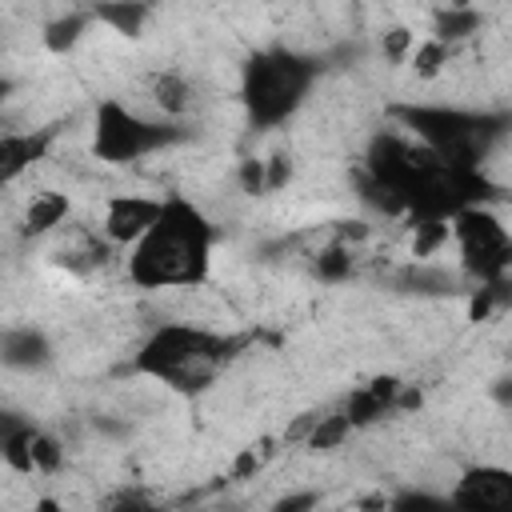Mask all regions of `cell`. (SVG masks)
<instances>
[{"instance_id":"25","label":"cell","mask_w":512,"mask_h":512,"mask_svg":"<svg viewBox=\"0 0 512 512\" xmlns=\"http://www.w3.org/2000/svg\"><path fill=\"white\" fill-rule=\"evenodd\" d=\"M412 48H416V36H412V28H404V24H396V28H388V32L380 36V52H384L392 64H404V60L412 56Z\"/></svg>"},{"instance_id":"22","label":"cell","mask_w":512,"mask_h":512,"mask_svg":"<svg viewBox=\"0 0 512 512\" xmlns=\"http://www.w3.org/2000/svg\"><path fill=\"white\" fill-rule=\"evenodd\" d=\"M348 432H352V420L344 416V408H340V412H328V416H316V424H312V432H308V448H316V452L340 448Z\"/></svg>"},{"instance_id":"28","label":"cell","mask_w":512,"mask_h":512,"mask_svg":"<svg viewBox=\"0 0 512 512\" xmlns=\"http://www.w3.org/2000/svg\"><path fill=\"white\" fill-rule=\"evenodd\" d=\"M488 396L500 404V408H512V372H504V376H496L492 384H488Z\"/></svg>"},{"instance_id":"30","label":"cell","mask_w":512,"mask_h":512,"mask_svg":"<svg viewBox=\"0 0 512 512\" xmlns=\"http://www.w3.org/2000/svg\"><path fill=\"white\" fill-rule=\"evenodd\" d=\"M440 4H472V0H440Z\"/></svg>"},{"instance_id":"21","label":"cell","mask_w":512,"mask_h":512,"mask_svg":"<svg viewBox=\"0 0 512 512\" xmlns=\"http://www.w3.org/2000/svg\"><path fill=\"white\" fill-rule=\"evenodd\" d=\"M448 44L444 40H436V36H428V40H420L416 48H412V56H408V64H412V72L420 76V80H436L440 72H444V64H448Z\"/></svg>"},{"instance_id":"20","label":"cell","mask_w":512,"mask_h":512,"mask_svg":"<svg viewBox=\"0 0 512 512\" xmlns=\"http://www.w3.org/2000/svg\"><path fill=\"white\" fill-rule=\"evenodd\" d=\"M456 276L452 272H444V268H428L424 260H416V268H408L404 276H400V288H408V292H432V296H444V292H456Z\"/></svg>"},{"instance_id":"11","label":"cell","mask_w":512,"mask_h":512,"mask_svg":"<svg viewBox=\"0 0 512 512\" xmlns=\"http://www.w3.org/2000/svg\"><path fill=\"white\" fill-rule=\"evenodd\" d=\"M32 436H36V424L16 416V412H4L0 416V460L16 472V476H32L36 464H32Z\"/></svg>"},{"instance_id":"24","label":"cell","mask_w":512,"mask_h":512,"mask_svg":"<svg viewBox=\"0 0 512 512\" xmlns=\"http://www.w3.org/2000/svg\"><path fill=\"white\" fill-rule=\"evenodd\" d=\"M236 184H240V192H248V196L268 192V160L244 156V160L236 164Z\"/></svg>"},{"instance_id":"18","label":"cell","mask_w":512,"mask_h":512,"mask_svg":"<svg viewBox=\"0 0 512 512\" xmlns=\"http://www.w3.org/2000/svg\"><path fill=\"white\" fill-rule=\"evenodd\" d=\"M384 412H392V400H384L372 384L356 388V392L348 396V404H344V416L352 420V428H368V424H376Z\"/></svg>"},{"instance_id":"23","label":"cell","mask_w":512,"mask_h":512,"mask_svg":"<svg viewBox=\"0 0 512 512\" xmlns=\"http://www.w3.org/2000/svg\"><path fill=\"white\" fill-rule=\"evenodd\" d=\"M32 464L40 476H52L64 468V444L44 428H36V436H32Z\"/></svg>"},{"instance_id":"10","label":"cell","mask_w":512,"mask_h":512,"mask_svg":"<svg viewBox=\"0 0 512 512\" xmlns=\"http://www.w3.org/2000/svg\"><path fill=\"white\" fill-rule=\"evenodd\" d=\"M0 360L12 372H40L52 360V340L36 324H12V328H4Z\"/></svg>"},{"instance_id":"3","label":"cell","mask_w":512,"mask_h":512,"mask_svg":"<svg viewBox=\"0 0 512 512\" xmlns=\"http://www.w3.org/2000/svg\"><path fill=\"white\" fill-rule=\"evenodd\" d=\"M320 80V60L296 48H260L240 68V104L252 128L288 124Z\"/></svg>"},{"instance_id":"26","label":"cell","mask_w":512,"mask_h":512,"mask_svg":"<svg viewBox=\"0 0 512 512\" xmlns=\"http://www.w3.org/2000/svg\"><path fill=\"white\" fill-rule=\"evenodd\" d=\"M392 508H444V504H452L448 496H432V492H400V496H392L388 500Z\"/></svg>"},{"instance_id":"7","label":"cell","mask_w":512,"mask_h":512,"mask_svg":"<svg viewBox=\"0 0 512 512\" xmlns=\"http://www.w3.org/2000/svg\"><path fill=\"white\" fill-rule=\"evenodd\" d=\"M448 500L456 508H468V512H512V468L472 464L460 472Z\"/></svg>"},{"instance_id":"2","label":"cell","mask_w":512,"mask_h":512,"mask_svg":"<svg viewBox=\"0 0 512 512\" xmlns=\"http://www.w3.org/2000/svg\"><path fill=\"white\" fill-rule=\"evenodd\" d=\"M232 348L236 340H228L224 332H212L188 320H168L144 336V344L136 348L132 372L152 376L176 392H204L224 368V360L232 356Z\"/></svg>"},{"instance_id":"6","label":"cell","mask_w":512,"mask_h":512,"mask_svg":"<svg viewBox=\"0 0 512 512\" xmlns=\"http://www.w3.org/2000/svg\"><path fill=\"white\" fill-rule=\"evenodd\" d=\"M452 240L460 248V272L476 284L512 272V236L488 204H468L452 216Z\"/></svg>"},{"instance_id":"13","label":"cell","mask_w":512,"mask_h":512,"mask_svg":"<svg viewBox=\"0 0 512 512\" xmlns=\"http://www.w3.org/2000/svg\"><path fill=\"white\" fill-rule=\"evenodd\" d=\"M148 96H152V104L160 108L164 120H180L192 108V80L184 72H176V68H164V72L152 76Z\"/></svg>"},{"instance_id":"17","label":"cell","mask_w":512,"mask_h":512,"mask_svg":"<svg viewBox=\"0 0 512 512\" xmlns=\"http://www.w3.org/2000/svg\"><path fill=\"white\" fill-rule=\"evenodd\" d=\"M352 268H356V252H352V244H344V240H332V244L320 248L316 260H312V272H316L324 284H340V280H348Z\"/></svg>"},{"instance_id":"8","label":"cell","mask_w":512,"mask_h":512,"mask_svg":"<svg viewBox=\"0 0 512 512\" xmlns=\"http://www.w3.org/2000/svg\"><path fill=\"white\" fill-rule=\"evenodd\" d=\"M160 208H164V196L116 192V196H108V204H104V224H100V228H104L108 244H116V248H132V244L156 224Z\"/></svg>"},{"instance_id":"12","label":"cell","mask_w":512,"mask_h":512,"mask_svg":"<svg viewBox=\"0 0 512 512\" xmlns=\"http://www.w3.org/2000/svg\"><path fill=\"white\" fill-rule=\"evenodd\" d=\"M68 212H72V204H68L64 192H52V188L48 192H32L28 204H24L20 232L24 236H48V232H56L68 220Z\"/></svg>"},{"instance_id":"16","label":"cell","mask_w":512,"mask_h":512,"mask_svg":"<svg viewBox=\"0 0 512 512\" xmlns=\"http://www.w3.org/2000/svg\"><path fill=\"white\" fill-rule=\"evenodd\" d=\"M92 20H96V16H92V8H88V12H68V16L48 20V24H44V48H48V52H56V56L72 52V48L84 40V32H88V24H92Z\"/></svg>"},{"instance_id":"14","label":"cell","mask_w":512,"mask_h":512,"mask_svg":"<svg viewBox=\"0 0 512 512\" xmlns=\"http://www.w3.org/2000/svg\"><path fill=\"white\" fill-rule=\"evenodd\" d=\"M92 16H96V24L120 32V36H140L152 16V4L148 0H96Z\"/></svg>"},{"instance_id":"27","label":"cell","mask_w":512,"mask_h":512,"mask_svg":"<svg viewBox=\"0 0 512 512\" xmlns=\"http://www.w3.org/2000/svg\"><path fill=\"white\" fill-rule=\"evenodd\" d=\"M288 176H292V164H288V156H284V152L268 156V192L284 188V184H288Z\"/></svg>"},{"instance_id":"15","label":"cell","mask_w":512,"mask_h":512,"mask_svg":"<svg viewBox=\"0 0 512 512\" xmlns=\"http://www.w3.org/2000/svg\"><path fill=\"white\" fill-rule=\"evenodd\" d=\"M484 28V16L476 12V4H440L436 16H432V36L444 40L448 48L476 36Z\"/></svg>"},{"instance_id":"1","label":"cell","mask_w":512,"mask_h":512,"mask_svg":"<svg viewBox=\"0 0 512 512\" xmlns=\"http://www.w3.org/2000/svg\"><path fill=\"white\" fill-rule=\"evenodd\" d=\"M216 244V224L200 204L184 196H164L156 224L128 248V280L136 288H196L208 276Z\"/></svg>"},{"instance_id":"29","label":"cell","mask_w":512,"mask_h":512,"mask_svg":"<svg viewBox=\"0 0 512 512\" xmlns=\"http://www.w3.org/2000/svg\"><path fill=\"white\" fill-rule=\"evenodd\" d=\"M316 500H320L316 492H288V496L276 500V508H284V512H300V508H312Z\"/></svg>"},{"instance_id":"19","label":"cell","mask_w":512,"mask_h":512,"mask_svg":"<svg viewBox=\"0 0 512 512\" xmlns=\"http://www.w3.org/2000/svg\"><path fill=\"white\" fill-rule=\"evenodd\" d=\"M448 240H452V220H436V216L412 220V256H416V260L436 256Z\"/></svg>"},{"instance_id":"9","label":"cell","mask_w":512,"mask_h":512,"mask_svg":"<svg viewBox=\"0 0 512 512\" xmlns=\"http://www.w3.org/2000/svg\"><path fill=\"white\" fill-rule=\"evenodd\" d=\"M52 140H56V128H28V132L8 128L0 136V180L16 184L32 164H40L48 156Z\"/></svg>"},{"instance_id":"4","label":"cell","mask_w":512,"mask_h":512,"mask_svg":"<svg viewBox=\"0 0 512 512\" xmlns=\"http://www.w3.org/2000/svg\"><path fill=\"white\" fill-rule=\"evenodd\" d=\"M404 128L416 132L420 144H428L440 160L460 164V168H480L488 148L504 132V116L492 112H468V108H448V104H404L396 108Z\"/></svg>"},{"instance_id":"5","label":"cell","mask_w":512,"mask_h":512,"mask_svg":"<svg viewBox=\"0 0 512 512\" xmlns=\"http://www.w3.org/2000/svg\"><path fill=\"white\" fill-rule=\"evenodd\" d=\"M180 140H188V128L180 120H152V116L120 104L116 96H104L96 104V116H92V156L100 164L124 168V164L156 156V152H164V148H172Z\"/></svg>"}]
</instances>
